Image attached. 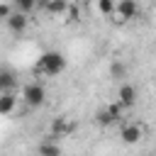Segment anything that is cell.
Segmentation results:
<instances>
[{
	"mask_svg": "<svg viewBox=\"0 0 156 156\" xmlns=\"http://www.w3.org/2000/svg\"><path fill=\"white\" fill-rule=\"evenodd\" d=\"M12 5H15V10H20V12H32L34 7H37V0H10Z\"/></svg>",
	"mask_w": 156,
	"mask_h": 156,
	"instance_id": "obj_11",
	"label": "cell"
},
{
	"mask_svg": "<svg viewBox=\"0 0 156 156\" xmlns=\"http://www.w3.org/2000/svg\"><path fill=\"white\" fill-rule=\"evenodd\" d=\"M136 98H139V93H136V88H134L132 83H122V85L117 88V100L124 105V110H127V107H134V105H136Z\"/></svg>",
	"mask_w": 156,
	"mask_h": 156,
	"instance_id": "obj_5",
	"label": "cell"
},
{
	"mask_svg": "<svg viewBox=\"0 0 156 156\" xmlns=\"http://www.w3.org/2000/svg\"><path fill=\"white\" fill-rule=\"evenodd\" d=\"M34 71L39 76H58L66 71V56L61 51H44V54H39Z\"/></svg>",
	"mask_w": 156,
	"mask_h": 156,
	"instance_id": "obj_1",
	"label": "cell"
},
{
	"mask_svg": "<svg viewBox=\"0 0 156 156\" xmlns=\"http://www.w3.org/2000/svg\"><path fill=\"white\" fill-rule=\"evenodd\" d=\"M44 10L51 17H63L71 7H68V0H44Z\"/></svg>",
	"mask_w": 156,
	"mask_h": 156,
	"instance_id": "obj_7",
	"label": "cell"
},
{
	"mask_svg": "<svg viewBox=\"0 0 156 156\" xmlns=\"http://www.w3.org/2000/svg\"><path fill=\"white\" fill-rule=\"evenodd\" d=\"M15 88V76L10 71H0V93H7Z\"/></svg>",
	"mask_w": 156,
	"mask_h": 156,
	"instance_id": "obj_10",
	"label": "cell"
},
{
	"mask_svg": "<svg viewBox=\"0 0 156 156\" xmlns=\"http://www.w3.org/2000/svg\"><path fill=\"white\" fill-rule=\"evenodd\" d=\"M119 136H122V141H124V144H136V141L144 136V129H141L139 124H134V122H132V124H124V127L119 129Z\"/></svg>",
	"mask_w": 156,
	"mask_h": 156,
	"instance_id": "obj_6",
	"label": "cell"
},
{
	"mask_svg": "<svg viewBox=\"0 0 156 156\" xmlns=\"http://www.w3.org/2000/svg\"><path fill=\"white\" fill-rule=\"evenodd\" d=\"M39 154H46V156H58V154H61V146H58V144H41V146H39Z\"/></svg>",
	"mask_w": 156,
	"mask_h": 156,
	"instance_id": "obj_13",
	"label": "cell"
},
{
	"mask_svg": "<svg viewBox=\"0 0 156 156\" xmlns=\"http://www.w3.org/2000/svg\"><path fill=\"white\" fill-rule=\"evenodd\" d=\"M15 107H17V95L12 90L0 93V115H12Z\"/></svg>",
	"mask_w": 156,
	"mask_h": 156,
	"instance_id": "obj_8",
	"label": "cell"
},
{
	"mask_svg": "<svg viewBox=\"0 0 156 156\" xmlns=\"http://www.w3.org/2000/svg\"><path fill=\"white\" fill-rule=\"evenodd\" d=\"M139 2L136 0H115V15L119 17V22H129L139 17Z\"/></svg>",
	"mask_w": 156,
	"mask_h": 156,
	"instance_id": "obj_3",
	"label": "cell"
},
{
	"mask_svg": "<svg viewBox=\"0 0 156 156\" xmlns=\"http://www.w3.org/2000/svg\"><path fill=\"white\" fill-rule=\"evenodd\" d=\"M100 15H115V0H98Z\"/></svg>",
	"mask_w": 156,
	"mask_h": 156,
	"instance_id": "obj_12",
	"label": "cell"
},
{
	"mask_svg": "<svg viewBox=\"0 0 156 156\" xmlns=\"http://www.w3.org/2000/svg\"><path fill=\"white\" fill-rule=\"evenodd\" d=\"M95 122H98L100 127H110V124H115L117 119H115V117L110 115V110L105 107V110H98V112H95Z\"/></svg>",
	"mask_w": 156,
	"mask_h": 156,
	"instance_id": "obj_9",
	"label": "cell"
},
{
	"mask_svg": "<svg viewBox=\"0 0 156 156\" xmlns=\"http://www.w3.org/2000/svg\"><path fill=\"white\" fill-rule=\"evenodd\" d=\"M5 24H7V29H10L12 34H22V32L29 27V17H27V12L12 10V12H10V17L5 20Z\"/></svg>",
	"mask_w": 156,
	"mask_h": 156,
	"instance_id": "obj_4",
	"label": "cell"
},
{
	"mask_svg": "<svg viewBox=\"0 0 156 156\" xmlns=\"http://www.w3.org/2000/svg\"><path fill=\"white\" fill-rule=\"evenodd\" d=\"M10 12H12V7L2 2V5H0V20H7V17H10Z\"/></svg>",
	"mask_w": 156,
	"mask_h": 156,
	"instance_id": "obj_14",
	"label": "cell"
},
{
	"mask_svg": "<svg viewBox=\"0 0 156 156\" xmlns=\"http://www.w3.org/2000/svg\"><path fill=\"white\" fill-rule=\"evenodd\" d=\"M22 100H24L29 107H41L44 100H46V88H44L39 80L27 83V85L22 88Z\"/></svg>",
	"mask_w": 156,
	"mask_h": 156,
	"instance_id": "obj_2",
	"label": "cell"
}]
</instances>
